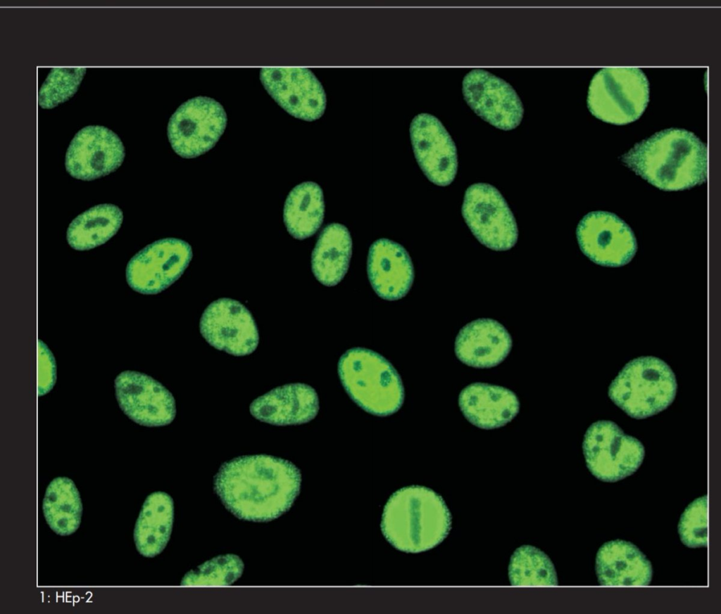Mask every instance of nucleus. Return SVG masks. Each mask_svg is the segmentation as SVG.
<instances>
[{"mask_svg": "<svg viewBox=\"0 0 721 614\" xmlns=\"http://www.w3.org/2000/svg\"><path fill=\"white\" fill-rule=\"evenodd\" d=\"M301 475L291 462L272 456H242L224 463L214 478L222 504L240 519L268 522L287 511Z\"/></svg>", "mask_w": 721, "mask_h": 614, "instance_id": "obj_1", "label": "nucleus"}, {"mask_svg": "<svg viewBox=\"0 0 721 614\" xmlns=\"http://www.w3.org/2000/svg\"><path fill=\"white\" fill-rule=\"evenodd\" d=\"M637 174L665 191H679L704 182L706 146L692 132L670 128L637 143L621 158Z\"/></svg>", "mask_w": 721, "mask_h": 614, "instance_id": "obj_2", "label": "nucleus"}, {"mask_svg": "<svg viewBox=\"0 0 721 614\" xmlns=\"http://www.w3.org/2000/svg\"><path fill=\"white\" fill-rule=\"evenodd\" d=\"M451 528V515L443 498L418 485L395 492L384 506L381 529L396 549L419 553L439 544Z\"/></svg>", "mask_w": 721, "mask_h": 614, "instance_id": "obj_3", "label": "nucleus"}, {"mask_svg": "<svg viewBox=\"0 0 721 614\" xmlns=\"http://www.w3.org/2000/svg\"><path fill=\"white\" fill-rule=\"evenodd\" d=\"M338 373L350 397L373 415L396 412L404 400L401 378L383 356L369 349L354 347L339 359Z\"/></svg>", "mask_w": 721, "mask_h": 614, "instance_id": "obj_4", "label": "nucleus"}, {"mask_svg": "<svg viewBox=\"0 0 721 614\" xmlns=\"http://www.w3.org/2000/svg\"><path fill=\"white\" fill-rule=\"evenodd\" d=\"M676 391L675 374L665 362L641 357L622 368L611 383L608 395L629 416L645 418L666 409Z\"/></svg>", "mask_w": 721, "mask_h": 614, "instance_id": "obj_5", "label": "nucleus"}, {"mask_svg": "<svg viewBox=\"0 0 721 614\" xmlns=\"http://www.w3.org/2000/svg\"><path fill=\"white\" fill-rule=\"evenodd\" d=\"M649 101V82L633 67H608L597 72L589 87L587 107L596 118L613 124L634 122Z\"/></svg>", "mask_w": 721, "mask_h": 614, "instance_id": "obj_6", "label": "nucleus"}, {"mask_svg": "<svg viewBox=\"0 0 721 614\" xmlns=\"http://www.w3.org/2000/svg\"><path fill=\"white\" fill-rule=\"evenodd\" d=\"M583 452L587 468L598 479L616 482L634 473L644 456L643 444L610 421L592 423L584 435Z\"/></svg>", "mask_w": 721, "mask_h": 614, "instance_id": "obj_7", "label": "nucleus"}, {"mask_svg": "<svg viewBox=\"0 0 721 614\" xmlns=\"http://www.w3.org/2000/svg\"><path fill=\"white\" fill-rule=\"evenodd\" d=\"M462 215L474 236L484 246L505 251L517 243L514 215L497 188L486 183L470 186L464 196Z\"/></svg>", "mask_w": 721, "mask_h": 614, "instance_id": "obj_8", "label": "nucleus"}, {"mask_svg": "<svg viewBox=\"0 0 721 614\" xmlns=\"http://www.w3.org/2000/svg\"><path fill=\"white\" fill-rule=\"evenodd\" d=\"M227 115L213 98L197 96L176 110L168 125V137L174 151L184 158H194L211 150L223 134Z\"/></svg>", "mask_w": 721, "mask_h": 614, "instance_id": "obj_9", "label": "nucleus"}, {"mask_svg": "<svg viewBox=\"0 0 721 614\" xmlns=\"http://www.w3.org/2000/svg\"><path fill=\"white\" fill-rule=\"evenodd\" d=\"M192 257V248L183 240L168 238L156 241L129 261L125 272L127 282L139 293L158 294L182 276Z\"/></svg>", "mask_w": 721, "mask_h": 614, "instance_id": "obj_10", "label": "nucleus"}, {"mask_svg": "<svg viewBox=\"0 0 721 614\" xmlns=\"http://www.w3.org/2000/svg\"><path fill=\"white\" fill-rule=\"evenodd\" d=\"M260 79L275 101L291 115L306 121L319 119L326 96L315 75L305 68H263Z\"/></svg>", "mask_w": 721, "mask_h": 614, "instance_id": "obj_11", "label": "nucleus"}, {"mask_svg": "<svg viewBox=\"0 0 721 614\" xmlns=\"http://www.w3.org/2000/svg\"><path fill=\"white\" fill-rule=\"evenodd\" d=\"M200 332L215 348L234 356L252 353L259 340L255 321L248 309L230 298L211 303L200 320Z\"/></svg>", "mask_w": 721, "mask_h": 614, "instance_id": "obj_12", "label": "nucleus"}, {"mask_svg": "<svg viewBox=\"0 0 721 614\" xmlns=\"http://www.w3.org/2000/svg\"><path fill=\"white\" fill-rule=\"evenodd\" d=\"M464 99L479 117L496 128H516L524 113L514 89L501 78L482 69H473L463 80Z\"/></svg>", "mask_w": 721, "mask_h": 614, "instance_id": "obj_13", "label": "nucleus"}, {"mask_svg": "<svg viewBox=\"0 0 721 614\" xmlns=\"http://www.w3.org/2000/svg\"><path fill=\"white\" fill-rule=\"evenodd\" d=\"M122 411L134 422L147 427L170 423L176 414L172 394L152 377L134 371L121 372L114 381Z\"/></svg>", "mask_w": 721, "mask_h": 614, "instance_id": "obj_14", "label": "nucleus"}, {"mask_svg": "<svg viewBox=\"0 0 721 614\" xmlns=\"http://www.w3.org/2000/svg\"><path fill=\"white\" fill-rule=\"evenodd\" d=\"M577 238L582 252L603 266H623L637 251V241L631 229L617 216L608 212H593L584 216L578 224Z\"/></svg>", "mask_w": 721, "mask_h": 614, "instance_id": "obj_15", "label": "nucleus"}, {"mask_svg": "<svg viewBox=\"0 0 721 614\" xmlns=\"http://www.w3.org/2000/svg\"><path fill=\"white\" fill-rule=\"evenodd\" d=\"M125 153L118 136L102 126H87L72 139L65 155V169L73 177L91 181L116 170Z\"/></svg>", "mask_w": 721, "mask_h": 614, "instance_id": "obj_16", "label": "nucleus"}, {"mask_svg": "<svg viewBox=\"0 0 721 614\" xmlns=\"http://www.w3.org/2000/svg\"><path fill=\"white\" fill-rule=\"evenodd\" d=\"M415 159L427 178L446 186L454 180L458 170L456 147L441 122L428 113L416 115L410 126Z\"/></svg>", "mask_w": 721, "mask_h": 614, "instance_id": "obj_17", "label": "nucleus"}, {"mask_svg": "<svg viewBox=\"0 0 721 614\" xmlns=\"http://www.w3.org/2000/svg\"><path fill=\"white\" fill-rule=\"evenodd\" d=\"M367 270L373 290L387 300H397L406 296L414 279L413 265L406 250L386 238L371 245Z\"/></svg>", "mask_w": 721, "mask_h": 614, "instance_id": "obj_18", "label": "nucleus"}, {"mask_svg": "<svg viewBox=\"0 0 721 614\" xmlns=\"http://www.w3.org/2000/svg\"><path fill=\"white\" fill-rule=\"evenodd\" d=\"M318 410L315 390L304 383L277 387L258 397L250 405L253 417L276 426L307 423L316 416Z\"/></svg>", "mask_w": 721, "mask_h": 614, "instance_id": "obj_19", "label": "nucleus"}, {"mask_svg": "<svg viewBox=\"0 0 721 614\" xmlns=\"http://www.w3.org/2000/svg\"><path fill=\"white\" fill-rule=\"evenodd\" d=\"M512 339L506 328L496 320L478 319L463 326L455 342L458 359L475 368H491L509 354Z\"/></svg>", "mask_w": 721, "mask_h": 614, "instance_id": "obj_20", "label": "nucleus"}, {"mask_svg": "<svg viewBox=\"0 0 721 614\" xmlns=\"http://www.w3.org/2000/svg\"><path fill=\"white\" fill-rule=\"evenodd\" d=\"M458 404L467 420L483 429L502 427L519 411V401L512 391L482 383H475L463 389Z\"/></svg>", "mask_w": 721, "mask_h": 614, "instance_id": "obj_21", "label": "nucleus"}, {"mask_svg": "<svg viewBox=\"0 0 721 614\" xmlns=\"http://www.w3.org/2000/svg\"><path fill=\"white\" fill-rule=\"evenodd\" d=\"M652 567L645 555L632 543L613 540L598 549L596 573L603 586H647Z\"/></svg>", "mask_w": 721, "mask_h": 614, "instance_id": "obj_22", "label": "nucleus"}, {"mask_svg": "<svg viewBox=\"0 0 721 614\" xmlns=\"http://www.w3.org/2000/svg\"><path fill=\"white\" fill-rule=\"evenodd\" d=\"M352 241L347 228L338 223L326 226L319 235L311 256L316 279L326 286L339 283L347 272Z\"/></svg>", "mask_w": 721, "mask_h": 614, "instance_id": "obj_23", "label": "nucleus"}, {"mask_svg": "<svg viewBox=\"0 0 721 614\" xmlns=\"http://www.w3.org/2000/svg\"><path fill=\"white\" fill-rule=\"evenodd\" d=\"M173 515V501L167 493L156 492L147 497L134 530L140 554L153 557L163 550L170 539Z\"/></svg>", "mask_w": 721, "mask_h": 614, "instance_id": "obj_24", "label": "nucleus"}, {"mask_svg": "<svg viewBox=\"0 0 721 614\" xmlns=\"http://www.w3.org/2000/svg\"><path fill=\"white\" fill-rule=\"evenodd\" d=\"M283 212L285 226L291 236L303 240L313 236L324 218L321 188L313 181L296 186L286 199Z\"/></svg>", "mask_w": 721, "mask_h": 614, "instance_id": "obj_25", "label": "nucleus"}, {"mask_svg": "<svg viewBox=\"0 0 721 614\" xmlns=\"http://www.w3.org/2000/svg\"><path fill=\"white\" fill-rule=\"evenodd\" d=\"M122 210L112 204L94 206L75 217L70 224L66 238L76 250H88L99 246L119 230L123 222Z\"/></svg>", "mask_w": 721, "mask_h": 614, "instance_id": "obj_26", "label": "nucleus"}, {"mask_svg": "<svg viewBox=\"0 0 721 614\" xmlns=\"http://www.w3.org/2000/svg\"><path fill=\"white\" fill-rule=\"evenodd\" d=\"M42 509L47 524L56 534L67 536L75 532L80 524L82 507L73 481L66 477L54 478L46 488Z\"/></svg>", "mask_w": 721, "mask_h": 614, "instance_id": "obj_27", "label": "nucleus"}, {"mask_svg": "<svg viewBox=\"0 0 721 614\" xmlns=\"http://www.w3.org/2000/svg\"><path fill=\"white\" fill-rule=\"evenodd\" d=\"M508 577L513 586H556L558 579L553 563L539 549L522 545L512 554Z\"/></svg>", "mask_w": 721, "mask_h": 614, "instance_id": "obj_28", "label": "nucleus"}, {"mask_svg": "<svg viewBox=\"0 0 721 614\" xmlns=\"http://www.w3.org/2000/svg\"><path fill=\"white\" fill-rule=\"evenodd\" d=\"M244 563L237 555L226 554L215 557L183 577V586H227L242 574Z\"/></svg>", "mask_w": 721, "mask_h": 614, "instance_id": "obj_29", "label": "nucleus"}, {"mask_svg": "<svg viewBox=\"0 0 721 614\" xmlns=\"http://www.w3.org/2000/svg\"><path fill=\"white\" fill-rule=\"evenodd\" d=\"M85 68H54L39 90L38 104L51 109L69 100L77 92Z\"/></svg>", "mask_w": 721, "mask_h": 614, "instance_id": "obj_30", "label": "nucleus"}, {"mask_svg": "<svg viewBox=\"0 0 721 614\" xmlns=\"http://www.w3.org/2000/svg\"><path fill=\"white\" fill-rule=\"evenodd\" d=\"M682 542L686 546L697 548L708 544L707 496L696 499L682 514L678 525Z\"/></svg>", "mask_w": 721, "mask_h": 614, "instance_id": "obj_31", "label": "nucleus"}, {"mask_svg": "<svg viewBox=\"0 0 721 614\" xmlns=\"http://www.w3.org/2000/svg\"><path fill=\"white\" fill-rule=\"evenodd\" d=\"M38 378L37 392L39 396L49 392L56 380V364L54 357L41 340L37 342Z\"/></svg>", "mask_w": 721, "mask_h": 614, "instance_id": "obj_32", "label": "nucleus"}]
</instances>
